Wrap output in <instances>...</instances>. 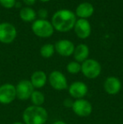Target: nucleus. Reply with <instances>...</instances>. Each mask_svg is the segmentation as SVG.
I'll return each mask as SVG.
<instances>
[{
	"label": "nucleus",
	"instance_id": "f257e3e1",
	"mask_svg": "<svg viewBox=\"0 0 123 124\" xmlns=\"http://www.w3.org/2000/svg\"><path fill=\"white\" fill-rule=\"evenodd\" d=\"M77 21L75 13L69 9H59L51 17V23L54 30L58 32H67L73 29Z\"/></svg>",
	"mask_w": 123,
	"mask_h": 124
},
{
	"label": "nucleus",
	"instance_id": "f03ea898",
	"mask_svg": "<svg viewBox=\"0 0 123 124\" xmlns=\"http://www.w3.org/2000/svg\"><path fill=\"white\" fill-rule=\"evenodd\" d=\"M22 118L25 124H45L47 121L48 113L42 106H30L23 111Z\"/></svg>",
	"mask_w": 123,
	"mask_h": 124
},
{
	"label": "nucleus",
	"instance_id": "7ed1b4c3",
	"mask_svg": "<svg viewBox=\"0 0 123 124\" xmlns=\"http://www.w3.org/2000/svg\"><path fill=\"white\" fill-rule=\"evenodd\" d=\"M31 30L36 36L41 38L51 37L54 33V28L51 21L47 20H36L32 23Z\"/></svg>",
	"mask_w": 123,
	"mask_h": 124
},
{
	"label": "nucleus",
	"instance_id": "20e7f679",
	"mask_svg": "<svg viewBox=\"0 0 123 124\" xmlns=\"http://www.w3.org/2000/svg\"><path fill=\"white\" fill-rule=\"evenodd\" d=\"M81 72L86 78L94 79L101 74V65L95 59L88 58L81 64Z\"/></svg>",
	"mask_w": 123,
	"mask_h": 124
},
{
	"label": "nucleus",
	"instance_id": "39448f33",
	"mask_svg": "<svg viewBox=\"0 0 123 124\" xmlns=\"http://www.w3.org/2000/svg\"><path fill=\"white\" fill-rule=\"evenodd\" d=\"M17 36V30L13 24L9 22L0 23V42L10 44Z\"/></svg>",
	"mask_w": 123,
	"mask_h": 124
},
{
	"label": "nucleus",
	"instance_id": "423d86ee",
	"mask_svg": "<svg viewBox=\"0 0 123 124\" xmlns=\"http://www.w3.org/2000/svg\"><path fill=\"white\" fill-rule=\"evenodd\" d=\"M15 90H16V98L21 101H26L30 98L35 88L30 80L23 79L17 84Z\"/></svg>",
	"mask_w": 123,
	"mask_h": 124
},
{
	"label": "nucleus",
	"instance_id": "0eeeda50",
	"mask_svg": "<svg viewBox=\"0 0 123 124\" xmlns=\"http://www.w3.org/2000/svg\"><path fill=\"white\" fill-rule=\"evenodd\" d=\"M16 98L15 86L12 84L6 83L0 86V103L3 105H8Z\"/></svg>",
	"mask_w": 123,
	"mask_h": 124
},
{
	"label": "nucleus",
	"instance_id": "6e6552de",
	"mask_svg": "<svg viewBox=\"0 0 123 124\" xmlns=\"http://www.w3.org/2000/svg\"><path fill=\"white\" fill-rule=\"evenodd\" d=\"M72 108L73 112L80 117L89 116L93 111L92 105L90 104V102L84 99H78L73 101Z\"/></svg>",
	"mask_w": 123,
	"mask_h": 124
},
{
	"label": "nucleus",
	"instance_id": "1a4fd4ad",
	"mask_svg": "<svg viewBox=\"0 0 123 124\" xmlns=\"http://www.w3.org/2000/svg\"><path fill=\"white\" fill-rule=\"evenodd\" d=\"M48 81L54 90H64L68 88L67 78L65 75L60 71H52L48 77Z\"/></svg>",
	"mask_w": 123,
	"mask_h": 124
},
{
	"label": "nucleus",
	"instance_id": "9d476101",
	"mask_svg": "<svg viewBox=\"0 0 123 124\" xmlns=\"http://www.w3.org/2000/svg\"><path fill=\"white\" fill-rule=\"evenodd\" d=\"M75 35L80 39H87L91 34V25L85 19H78L73 27Z\"/></svg>",
	"mask_w": 123,
	"mask_h": 124
},
{
	"label": "nucleus",
	"instance_id": "9b49d317",
	"mask_svg": "<svg viewBox=\"0 0 123 124\" xmlns=\"http://www.w3.org/2000/svg\"><path fill=\"white\" fill-rule=\"evenodd\" d=\"M55 51L62 57H70L73 54L75 46L69 40L62 39L58 41L54 45Z\"/></svg>",
	"mask_w": 123,
	"mask_h": 124
},
{
	"label": "nucleus",
	"instance_id": "f8f14e48",
	"mask_svg": "<svg viewBox=\"0 0 123 124\" xmlns=\"http://www.w3.org/2000/svg\"><path fill=\"white\" fill-rule=\"evenodd\" d=\"M68 93L72 98L83 99L88 93V86L81 81H75L68 87Z\"/></svg>",
	"mask_w": 123,
	"mask_h": 124
},
{
	"label": "nucleus",
	"instance_id": "ddd939ff",
	"mask_svg": "<svg viewBox=\"0 0 123 124\" xmlns=\"http://www.w3.org/2000/svg\"><path fill=\"white\" fill-rule=\"evenodd\" d=\"M104 89L109 95H116L122 90V82L116 77H108L104 83Z\"/></svg>",
	"mask_w": 123,
	"mask_h": 124
},
{
	"label": "nucleus",
	"instance_id": "4468645a",
	"mask_svg": "<svg viewBox=\"0 0 123 124\" xmlns=\"http://www.w3.org/2000/svg\"><path fill=\"white\" fill-rule=\"evenodd\" d=\"M94 8L93 4L89 2H84L79 3L75 9V15L79 19H85L91 17L94 15Z\"/></svg>",
	"mask_w": 123,
	"mask_h": 124
},
{
	"label": "nucleus",
	"instance_id": "2eb2a0df",
	"mask_svg": "<svg viewBox=\"0 0 123 124\" xmlns=\"http://www.w3.org/2000/svg\"><path fill=\"white\" fill-rule=\"evenodd\" d=\"M73 57L76 62H84L87 60L89 55V48L86 44L81 43L75 46V49L73 52Z\"/></svg>",
	"mask_w": 123,
	"mask_h": 124
},
{
	"label": "nucleus",
	"instance_id": "dca6fc26",
	"mask_svg": "<svg viewBox=\"0 0 123 124\" xmlns=\"http://www.w3.org/2000/svg\"><path fill=\"white\" fill-rule=\"evenodd\" d=\"M30 81L31 82L34 88L41 89L46 85V82H47V76L45 72L41 70H38L31 74Z\"/></svg>",
	"mask_w": 123,
	"mask_h": 124
},
{
	"label": "nucleus",
	"instance_id": "f3484780",
	"mask_svg": "<svg viewBox=\"0 0 123 124\" xmlns=\"http://www.w3.org/2000/svg\"><path fill=\"white\" fill-rule=\"evenodd\" d=\"M36 16V12L31 7H24L20 11V18L25 22H34Z\"/></svg>",
	"mask_w": 123,
	"mask_h": 124
},
{
	"label": "nucleus",
	"instance_id": "a211bd4d",
	"mask_svg": "<svg viewBox=\"0 0 123 124\" xmlns=\"http://www.w3.org/2000/svg\"><path fill=\"white\" fill-rule=\"evenodd\" d=\"M55 46L53 44L47 43V44L43 45L40 49V53L41 56L44 58H50L55 53Z\"/></svg>",
	"mask_w": 123,
	"mask_h": 124
},
{
	"label": "nucleus",
	"instance_id": "6ab92c4d",
	"mask_svg": "<svg viewBox=\"0 0 123 124\" xmlns=\"http://www.w3.org/2000/svg\"><path fill=\"white\" fill-rule=\"evenodd\" d=\"M30 99L33 103V106H41L45 102V95L40 90H34Z\"/></svg>",
	"mask_w": 123,
	"mask_h": 124
},
{
	"label": "nucleus",
	"instance_id": "aec40b11",
	"mask_svg": "<svg viewBox=\"0 0 123 124\" xmlns=\"http://www.w3.org/2000/svg\"><path fill=\"white\" fill-rule=\"evenodd\" d=\"M67 71L72 74H79V72H81V64L76 61L70 62L67 65Z\"/></svg>",
	"mask_w": 123,
	"mask_h": 124
},
{
	"label": "nucleus",
	"instance_id": "412c9836",
	"mask_svg": "<svg viewBox=\"0 0 123 124\" xmlns=\"http://www.w3.org/2000/svg\"><path fill=\"white\" fill-rule=\"evenodd\" d=\"M16 0H0V4L5 8H12L15 6Z\"/></svg>",
	"mask_w": 123,
	"mask_h": 124
},
{
	"label": "nucleus",
	"instance_id": "4be33fe9",
	"mask_svg": "<svg viewBox=\"0 0 123 124\" xmlns=\"http://www.w3.org/2000/svg\"><path fill=\"white\" fill-rule=\"evenodd\" d=\"M36 15L40 20H46V18L48 17V11L46 8H40Z\"/></svg>",
	"mask_w": 123,
	"mask_h": 124
},
{
	"label": "nucleus",
	"instance_id": "5701e85b",
	"mask_svg": "<svg viewBox=\"0 0 123 124\" xmlns=\"http://www.w3.org/2000/svg\"><path fill=\"white\" fill-rule=\"evenodd\" d=\"M72 104H73V101H72V100L70 99H66L65 101H64L63 102V105L66 106V107H72Z\"/></svg>",
	"mask_w": 123,
	"mask_h": 124
},
{
	"label": "nucleus",
	"instance_id": "b1692460",
	"mask_svg": "<svg viewBox=\"0 0 123 124\" xmlns=\"http://www.w3.org/2000/svg\"><path fill=\"white\" fill-rule=\"evenodd\" d=\"M22 1L24 2V3H25V5H27L28 7H30L31 5L35 4L36 0H22Z\"/></svg>",
	"mask_w": 123,
	"mask_h": 124
},
{
	"label": "nucleus",
	"instance_id": "393cba45",
	"mask_svg": "<svg viewBox=\"0 0 123 124\" xmlns=\"http://www.w3.org/2000/svg\"><path fill=\"white\" fill-rule=\"evenodd\" d=\"M53 124H67V123H64L63 121H57V122H55Z\"/></svg>",
	"mask_w": 123,
	"mask_h": 124
},
{
	"label": "nucleus",
	"instance_id": "a878e982",
	"mask_svg": "<svg viewBox=\"0 0 123 124\" xmlns=\"http://www.w3.org/2000/svg\"><path fill=\"white\" fill-rule=\"evenodd\" d=\"M12 124H25L24 123H20V122H15V123H12Z\"/></svg>",
	"mask_w": 123,
	"mask_h": 124
},
{
	"label": "nucleus",
	"instance_id": "bb28decb",
	"mask_svg": "<svg viewBox=\"0 0 123 124\" xmlns=\"http://www.w3.org/2000/svg\"><path fill=\"white\" fill-rule=\"evenodd\" d=\"M39 1H41V2H43V3H46V2H49L50 0H39Z\"/></svg>",
	"mask_w": 123,
	"mask_h": 124
}]
</instances>
